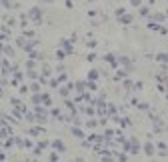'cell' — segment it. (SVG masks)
Returning a JSON list of instances; mask_svg holds the SVG:
<instances>
[{
	"instance_id": "4",
	"label": "cell",
	"mask_w": 168,
	"mask_h": 162,
	"mask_svg": "<svg viewBox=\"0 0 168 162\" xmlns=\"http://www.w3.org/2000/svg\"><path fill=\"white\" fill-rule=\"evenodd\" d=\"M130 2L134 4V6H140V0H130Z\"/></svg>"
},
{
	"instance_id": "3",
	"label": "cell",
	"mask_w": 168,
	"mask_h": 162,
	"mask_svg": "<svg viewBox=\"0 0 168 162\" xmlns=\"http://www.w3.org/2000/svg\"><path fill=\"white\" fill-rule=\"evenodd\" d=\"M144 150H146V154H154V148H152V144H146V146H144Z\"/></svg>"
},
{
	"instance_id": "5",
	"label": "cell",
	"mask_w": 168,
	"mask_h": 162,
	"mask_svg": "<svg viewBox=\"0 0 168 162\" xmlns=\"http://www.w3.org/2000/svg\"><path fill=\"white\" fill-rule=\"evenodd\" d=\"M2 4H4V6H10V2H8V0H2Z\"/></svg>"
},
{
	"instance_id": "2",
	"label": "cell",
	"mask_w": 168,
	"mask_h": 162,
	"mask_svg": "<svg viewBox=\"0 0 168 162\" xmlns=\"http://www.w3.org/2000/svg\"><path fill=\"white\" fill-rule=\"evenodd\" d=\"M54 148H56V150H64V144L60 142V140H54Z\"/></svg>"
},
{
	"instance_id": "6",
	"label": "cell",
	"mask_w": 168,
	"mask_h": 162,
	"mask_svg": "<svg viewBox=\"0 0 168 162\" xmlns=\"http://www.w3.org/2000/svg\"><path fill=\"white\" fill-rule=\"evenodd\" d=\"M46 2H52V0H46Z\"/></svg>"
},
{
	"instance_id": "1",
	"label": "cell",
	"mask_w": 168,
	"mask_h": 162,
	"mask_svg": "<svg viewBox=\"0 0 168 162\" xmlns=\"http://www.w3.org/2000/svg\"><path fill=\"white\" fill-rule=\"evenodd\" d=\"M40 16H42L40 8H32V10H30V18H32V20H36V22H38V20H40Z\"/></svg>"
}]
</instances>
